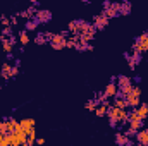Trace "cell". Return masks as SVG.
I'll use <instances>...</instances> for the list:
<instances>
[{"mask_svg": "<svg viewBox=\"0 0 148 146\" xmlns=\"http://www.w3.org/2000/svg\"><path fill=\"white\" fill-rule=\"evenodd\" d=\"M103 5H105L103 14H105L109 19H110V17H115V16L119 14V2H105Z\"/></svg>", "mask_w": 148, "mask_h": 146, "instance_id": "obj_5", "label": "cell"}, {"mask_svg": "<svg viewBox=\"0 0 148 146\" xmlns=\"http://www.w3.org/2000/svg\"><path fill=\"white\" fill-rule=\"evenodd\" d=\"M38 28V19H28V23H26V29L28 31H35Z\"/></svg>", "mask_w": 148, "mask_h": 146, "instance_id": "obj_19", "label": "cell"}, {"mask_svg": "<svg viewBox=\"0 0 148 146\" xmlns=\"http://www.w3.org/2000/svg\"><path fill=\"white\" fill-rule=\"evenodd\" d=\"M35 124H36V122H35V119H23V120L19 122V126L24 129V132H26V134H28L29 131H33V129H35Z\"/></svg>", "mask_w": 148, "mask_h": 146, "instance_id": "obj_9", "label": "cell"}, {"mask_svg": "<svg viewBox=\"0 0 148 146\" xmlns=\"http://www.w3.org/2000/svg\"><path fill=\"white\" fill-rule=\"evenodd\" d=\"M103 93H105V96H107V98H115V96L119 95V86H117L115 83H109Z\"/></svg>", "mask_w": 148, "mask_h": 146, "instance_id": "obj_7", "label": "cell"}, {"mask_svg": "<svg viewBox=\"0 0 148 146\" xmlns=\"http://www.w3.org/2000/svg\"><path fill=\"white\" fill-rule=\"evenodd\" d=\"M107 117L110 119V126L112 127H115L117 124H126L127 122V112H126V108H119V107H109V110H107Z\"/></svg>", "mask_w": 148, "mask_h": 146, "instance_id": "obj_1", "label": "cell"}, {"mask_svg": "<svg viewBox=\"0 0 148 146\" xmlns=\"http://www.w3.org/2000/svg\"><path fill=\"white\" fill-rule=\"evenodd\" d=\"M115 141H117L119 145H127V143L131 145V141H129V136H127L126 132H124V134H117V136H115Z\"/></svg>", "mask_w": 148, "mask_h": 146, "instance_id": "obj_15", "label": "cell"}, {"mask_svg": "<svg viewBox=\"0 0 148 146\" xmlns=\"http://www.w3.org/2000/svg\"><path fill=\"white\" fill-rule=\"evenodd\" d=\"M0 74H2V77H3V79L14 77V67H12L10 64H3V65H2V71H0Z\"/></svg>", "mask_w": 148, "mask_h": 146, "instance_id": "obj_10", "label": "cell"}, {"mask_svg": "<svg viewBox=\"0 0 148 146\" xmlns=\"http://www.w3.org/2000/svg\"><path fill=\"white\" fill-rule=\"evenodd\" d=\"M0 24H2V26H10V19H7V17L2 16V17H0Z\"/></svg>", "mask_w": 148, "mask_h": 146, "instance_id": "obj_26", "label": "cell"}, {"mask_svg": "<svg viewBox=\"0 0 148 146\" xmlns=\"http://www.w3.org/2000/svg\"><path fill=\"white\" fill-rule=\"evenodd\" d=\"M107 24H109V17H107L105 14H98V16H95V19H93V26H95L97 29H103V28H107Z\"/></svg>", "mask_w": 148, "mask_h": 146, "instance_id": "obj_6", "label": "cell"}, {"mask_svg": "<svg viewBox=\"0 0 148 146\" xmlns=\"http://www.w3.org/2000/svg\"><path fill=\"white\" fill-rule=\"evenodd\" d=\"M140 96H141V89H140V88H136V86H133V91H131L127 96H124V100H126L127 107L136 108V107L141 103V102H140Z\"/></svg>", "mask_w": 148, "mask_h": 146, "instance_id": "obj_2", "label": "cell"}, {"mask_svg": "<svg viewBox=\"0 0 148 146\" xmlns=\"http://www.w3.org/2000/svg\"><path fill=\"white\" fill-rule=\"evenodd\" d=\"M16 38L14 36H10V38H3L2 40V48H3V52H7V53H10L12 52V46L16 45Z\"/></svg>", "mask_w": 148, "mask_h": 146, "instance_id": "obj_8", "label": "cell"}, {"mask_svg": "<svg viewBox=\"0 0 148 146\" xmlns=\"http://www.w3.org/2000/svg\"><path fill=\"white\" fill-rule=\"evenodd\" d=\"M7 36H12V28L10 26H3V31L0 35V40H3V38H7Z\"/></svg>", "mask_w": 148, "mask_h": 146, "instance_id": "obj_22", "label": "cell"}, {"mask_svg": "<svg viewBox=\"0 0 148 146\" xmlns=\"http://www.w3.org/2000/svg\"><path fill=\"white\" fill-rule=\"evenodd\" d=\"M50 17H52V14H50L48 10H40V12H36L38 23H48V21H50Z\"/></svg>", "mask_w": 148, "mask_h": 146, "instance_id": "obj_13", "label": "cell"}, {"mask_svg": "<svg viewBox=\"0 0 148 146\" xmlns=\"http://www.w3.org/2000/svg\"><path fill=\"white\" fill-rule=\"evenodd\" d=\"M127 84H131V79H129L127 76H119L117 86H119V88H124V86H127Z\"/></svg>", "mask_w": 148, "mask_h": 146, "instance_id": "obj_16", "label": "cell"}, {"mask_svg": "<svg viewBox=\"0 0 148 146\" xmlns=\"http://www.w3.org/2000/svg\"><path fill=\"white\" fill-rule=\"evenodd\" d=\"M29 2H31V3H36L38 0H29Z\"/></svg>", "mask_w": 148, "mask_h": 146, "instance_id": "obj_29", "label": "cell"}, {"mask_svg": "<svg viewBox=\"0 0 148 146\" xmlns=\"http://www.w3.org/2000/svg\"><path fill=\"white\" fill-rule=\"evenodd\" d=\"M119 12H121V14H129V12H131V3H127V2L119 3Z\"/></svg>", "mask_w": 148, "mask_h": 146, "instance_id": "obj_17", "label": "cell"}, {"mask_svg": "<svg viewBox=\"0 0 148 146\" xmlns=\"http://www.w3.org/2000/svg\"><path fill=\"white\" fill-rule=\"evenodd\" d=\"M50 43H52V46H53L55 50H62V48H66L67 36H66L64 33H60V35H53V36L50 38Z\"/></svg>", "mask_w": 148, "mask_h": 146, "instance_id": "obj_4", "label": "cell"}, {"mask_svg": "<svg viewBox=\"0 0 148 146\" xmlns=\"http://www.w3.org/2000/svg\"><path fill=\"white\" fill-rule=\"evenodd\" d=\"M19 41H21V45H28V41H29L28 29H23V31H19Z\"/></svg>", "mask_w": 148, "mask_h": 146, "instance_id": "obj_18", "label": "cell"}, {"mask_svg": "<svg viewBox=\"0 0 148 146\" xmlns=\"http://www.w3.org/2000/svg\"><path fill=\"white\" fill-rule=\"evenodd\" d=\"M17 24V17H10V26H16Z\"/></svg>", "mask_w": 148, "mask_h": 146, "instance_id": "obj_27", "label": "cell"}, {"mask_svg": "<svg viewBox=\"0 0 148 146\" xmlns=\"http://www.w3.org/2000/svg\"><path fill=\"white\" fill-rule=\"evenodd\" d=\"M36 143L38 145H45V139L43 138H36Z\"/></svg>", "mask_w": 148, "mask_h": 146, "instance_id": "obj_28", "label": "cell"}, {"mask_svg": "<svg viewBox=\"0 0 148 146\" xmlns=\"http://www.w3.org/2000/svg\"><path fill=\"white\" fill-rule=\"evenodd\" d=\"M114 107L126 108V107H127V103H126V100H124V98H117V96H115V100H114Z\"/></svg>", "mask_w": 148, "mask_h": 146, "instance_id": "obj_21", "label": "cell"}, {"mask_svg": "<svg viewBox=\"0 0 148 146\" xmlns=\"http://www.w3.org/2000/svg\"><path fill=\"white\" fill-rule=\"evenodd\" d=\"M67 31L69 33H73V35H79L81 31H79V21H76V23H69V26H67Z\"/></svg>", "mask_w": 148, "mask_h": 146, "instance_id": "obj_14", "label": "cell"}, {"mask_svg": "<svg viewBox=\"0 0 148 146\" xmlns=\"http://www.w3.org/2000/svg\"><path fill=\"white\" fill-rule=\"evenodd\" d=\"M97 105H98V103H97L95 100H88L84 107H86V110H90V112H95V108H97Z\"/></svg>", "mask_w": 148, "mask_h": 146, "instance_id": "obj_23", "label": "cell"}, {"mask_svg": "<svg viewBox=\"0 0 148 146\" xmlns=\"http://www.w3.org/2000/svg\"><path fill=\"white\" fill-rule=\"evenodd\" d=\"M0 134H9V127H7V120L0 122Z\"/></svg>", "mask_w": 148, "mask_h": 146, "instance_id": "obj_24", "label": "cell"}, {"mask_svg": "<svg viewBox=\"0 0 148 146\" xmlns=\"http://www.w3.org/2000/svg\"><path fill=\"white\" fill-rule=\"evenodd\" d=\"M35 41H36L38 45H43V43L47 41V38H45V35H38V36H36V40H35Z\"/></svg>", "mask_w": 148, "mask_h": 146, "instance_id": "obj_25", "label": "cell"}, {"mask_svg": "<svg viewBox=\"0 0 148 146\" xmlns=\"http://www.w3.org/2000/svg\"><path fill=\"white\" fill-rule=\"evenodd\" d=\"M136 141L140 145H148V129H140L136 132Z\"/></svg>", "mask_w": 148, "mask_h": 146, "instance_id": "obj_11", "label": "cell"}, {"mask_svg": "<svg viewBox=\"0 0 148 146\" xmlns=\"http://www.w3.org/2000/svg\"><path fill=\"white\" fill-rule=\"evenodd\" d=\"M33 143H36V131L35 129L29 131L28 132V138H26V145H33Z\"/></svg>", "mask_w": 148, "mask_h": 146, "instance_id": "obj_20", "label": "cell"}, {"mask_svg": "<svg viewBox=\"0 0 148 146\" xmlns=\"http://www.w3.org/2000/svg\"><path fill=\"white\" fill-rule=\"evenodd\" d=\"M143 52H148V31L143 33L133 45V53H143Z\"/></svg>", "mask_w": 148, "mask_h": 146, "instance_id": "obj_3", "label": "cell"}, {"mask_svg": "<svg viewBox=\"0 0 148 146\" xmlns=\"http://www.w3.org/2000/svg\"><path fill=\"white\" fill-rule=\"evenodd\" d=\"M136 113L140 115V119H141V120H145V119H147V115H148V105H147V103H140V105L136 107Z\"/></svg>", "mask_w": 148, "mask_h": 146, "instance_id": "obj_12", "label": "cell"}]
</instances>
